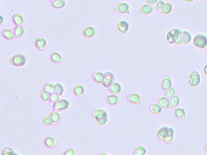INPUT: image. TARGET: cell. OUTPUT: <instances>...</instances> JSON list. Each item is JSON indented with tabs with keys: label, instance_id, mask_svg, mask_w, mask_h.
<instances>
[{
	"label": "cell",
	"instance_id": "cell-1",
	"mask_svg": "<svg viewBox=\"0 0 207 155\" xmlns=\"http://www.w3.org/2000/svg\"><path fill=\"white\" fill-rule=\"evenodd\" d=\"M167 40L170 45H181L183 43L182 31L179 29L171 30L167 34Z\"/></svg>",
	"mask_w": 207,
	"mask_h": 155
},
{
	"label": "cell",
	"instance_id": "cell-2",
	"mask_svg": "<svg viewBox=\"0 0 207 155\" xmlns=\"http://www.w3.org/2000/svg\"><path fill=\"white\" fill-rule=\"evenodd\" d=\"M92 116L100 127L104 126L108 121V115L106 111L102 109H97L92 111Z\"/></svg>",
	"mask_w": 207,
	"mask_h": 155
},
{
	"label": "cell",
	"instance_id": "cell-3",
	"mask_svg": "<svg viewBox=\"0 0 207 155\" xmlns=\"http://www.w3.org/2000/svg\"><path fill=\"white\" fill-rule=\"evenodd\" d=\"M26 57L23 54H16L11 57L10 60L11 64L13 66H23L26 63Z\"/></svg>",
	"mask_w": 207,
	"mask_h": 155
},
{
	"label": "cell",
	"instance_id": "cell-4",
	"mask_svg": "<svg viewBox=\"0 0 207 155\" xmlns=\"http://www.w3.org/2000/svg\"><path fill=\"white\" fill-rule=\"evenodd\" d=\"M193 44L197 48L204 49L207 47V37L205 35L199 34L195 36Z\"/></svg>",
	"mask_w": 207,
	"mask_h": 155
},
{
	"label": "cell",
	"instance_id": "cell-5",
	"mask_svg": "<svg viewBox=\"0 0 207 155\" xmlns=\"http://www.w3.org/2000/svg\"><path fill=\"white\" fill-rule=\"evenodd\" d=\"M114 10L117 13L129 14L130 6L126 2H120L114 7Z\"/></svg>",
	"mask_w": 207,
	"mask_h": 155
},
{
	"label": "cell",
	"instance_id": "cell-6",
	"mask_svg": "<svg viewBox=\"0 0 207 155\" xmlns=\"http://www.w3.org/2000/svg\"><path fill=\"white\" fill-rule=\"evenodd\" d=\"M70 106L69 102L65 99H61L57 101L53 105V108L54 110L57 111H63L69 108Z\"/></svg>",
	"mask_w": 207,
	"mask_h": 155
},
{
	"label": "cell",
	"instance_id": "cell-7",
	"mask_svg": "<svg viewBox=\"0 0 207 155\" xmlns=\"http://www.w3.org/2000/svg\"><path fill=\"white\" fill-rule=\"evenodd\" d=\"M129 29V23L125 20L120 21L118 23L116 27V32L118 35H121L126 34Z\"/></svg>",
	"mask_w": 207,
	"mask_h": 155
},
{
	"label": "cell",
	"instance_id": "cell-8",
	"mask_svg": "<svg viewBox=\"0 0 207 155\" xmlns=\"http://www.w3.org/2000/svg\"><path fill=\"white\" fill-rule=\"evenodd\" d=\"M200 82V78L199 73L197 71H193L191 73L189 77L188 83L191 87H195L199 85Z\"/></svg>",
	"mask_w": 207,
	"mask_h": 155
},
{
	"label": "cell",
	"instance_id": "cell-9",
	"mask_svg": "<svg viewBox=\"0 0 207 155\" xmlns=\"http://www.w3.org/2000/svg\"><path fill=\"white\" fill-rule=\"evenodd\" d=\"M97 33V30L96 28L87 26L83 30V35L86 39H91Z\"/></svg>",
	"mask_w": 207,
	"mask_h": 155
},
{
	"label": "cell",
	"instance_id": "cell-10",
	"mask_svg": "<svg viewBox=\"0 0 207 155\" xmlns=\"http://www.w3.org/2000/svg\"><path fill=\"white\" fill-rule=\"evenodd\" d=\"M172 87V80L170 76H165L163 78L162 83H161V88L162 90L163 91L168 90Z\"/></svg>",
	"mask_w": 207,
	"mask_h": 155
},
{
	"label": "cell",
	"instance_id": "cell-11",
	"mask_svg": "<svg viewBox=\"0 0 207 155\" xmlns=\"http://www.w3.org/2000/svg\"><path fill=\"white\" fill-rule=\"evenodd\" d=\"M109 91L112 94H119L122 90L121 85L117 82H112L108 87Z\"/></svg>",
	"mask_w": 207,
	"mask_h": 155
},
{
	"label": "cell",
	"instance_id": "cell-12",
	"mask_svg": "<svg viewBox=\"0 0 207 155\" xmlns=\"http://www.w3.org/2000/svg\"><path fill=\"white\" fill-rule=\"evenodd\" d=\"M127 99L130 103L135 104V105H138V104H140L142 101V97L139 94L132 93V94H130L129 95H128Z\"/></svg>",
	"mask_w": 207,
	"mask_h": 155
},
{
	"label": "cell",
	"instance_id": "cell-13",
	"mask_svg": "<svg viewBox=\"0 0 207 155\" xmlns=\"http://www.w3.org/2000/svg\"><path fill=\"white\" fill-rule=\"evenodd\" d=\"M114 80V75L110 72L106 73L105 74V77H104V80L103 82L102 83L103 86L105 88H108L110 86V85L113 82Z\"/></svg>",
	"mask_w": 207,
	"mask_h": 155
},
{
	"label": "cell",
	"instance_id": "cell-14",
	"mask_svg": "<svg viewBox=\"0 0 207 155\" xmlns=\"http://www.w3.org/2000/svg\"><path fill=\"white\" fill-rule=\"evenodd\" d=\"M1 35L7 40H12L15 37L12 29H6L1 31Z\"/></svg>",
	"mask_w": 207,
	"mask_h": 155
},
{
	"label": "cell",
	"instance_id": "cell-15",
	"mask_svg": "<svg viewBox=\"0 0 207 155\" xmlns=\"http://www.w3.org/2000/svg\"><path fill=\"white\" fill-rule=\"evenodd\" d=\"M47 45V41L44 38H37L35 40V46L39 51H43L45 49Z\"/></svg>",
	"mask_w": 207,
	"mask_h": 155
},
{
	"label": "cell",
	"instance_id": "cell-16",
	"mask_svg": "<svg viewBox=\"0 0 207 155\" xmlns=\"http://www.w3.org/2000/svg\"><path fill=\"white\" fill-rule=\"evenodd\" d=\"M73 92L78 98H82L85 94V88L82 85H77L73 88Z\"/></svg>",
	"mask_w": 207,
	"mask_h": 155
},
{
	"label": "cell",
	"instance_id": "cell-17",
	"mask_svg": "<svg viewBox=\"0 0 207 155\" xmlns=\"http://www.w3.org/2000/svg\"><path fill=\"white\" fill-rule=\"evenodd\" d=\"M12 21L15 26H22L25 24V19L21 14L15 13L12 16Z\"/></svg>",
	"mask_w": 207,
	"mask_h": 155
},
{
	"label": "cell",
	"instance_id": "cell-18",
	"mask_svg": "<svg viewBox=\"0 0 207 155\" xmlns=\"http://www.w3.org/2000/svg\"><path fill=\"white\" fill-rule=\"evenodd\" d=\"M50 115V117H51L54 125H56V124L60 123V122L61 121V117H62V115L60 112V111L55 110L53 112H52Z\"/></svg>",
	"mask_w": 207,
	"mask_h": 155
},
{
	"label": "cell",
	"instance_id": "cell-19",
	"mask_svg": "<svg viewBox=\"0 0 207 155\" xmlns=\"http://www.w3.org/2000/svg\"><path fill=\"white\" fill-rule=\"evenodd\" d=\"M158 102L163 109H168L170 106V101L167 97H160L158 100Z\"/></svg>",
	"mask_w": 207,
	"mask_h": 155
},
{
	"label": "cell",
	"instance_id": "cell-20",
	"mask_svg": "<svg viewBox=\"0 0 207 155\" xmlns=\"http://www.w3.org/2000/svg\"><path fill=\"white\" fill-rule=\"evenodd\" d=\"M120 99L116 94L110 95L106 98V103L110 106H114L119 102Z\"/></svg>",
	"mask_w": 207,
	"mask_h": 155
},
{
	"label": "cell",
	"instance_id": "cell-21",
	"mask_svg": "<svg viewBox=\"0 0 207 155\" xmlns=\"http://www.w3.org/2000/svg\"><path fill=\"white\" fill-rule=\"evenodd\" d=\"M57 144V140L54 138L53 137H47L46 138V139H45V145L47 148H52L55 147H56Z\"/></svg>",
	"mask_w": 207,
	"mask_h": 155
},
{
	"label": "cell",
	"instance_id": "cell-22",
	"mask_svg": "<svg viewBox=\"0 0 207 155\" xmlns=\"http://www.w3.org/2000/svg\"><path fill=\"white\" fill-rule=\"evenodd\" d=\"M105 74L101 72H96L92 74V78L97 84H102L103 82Z\"/></svg>",
	"mask_w": 207,
	"mask_h": 155
},
{
	"label": "cell",
	"instance_id": "cell-23",
	"mask_svg": "<svg viewBox=\"0 0 207 155\" xmlns=\"http://www.w3.org/2000/svg\"><path fill=\"white\" fill-rule=\"evenodd\" d=\"M168 127H164L160 129L158 133H157V138L159 141H163V139L165 138L167 132H168Z\"/></svg>",
	"mask_w": 207,
	"mask_h": 155
},
{
	"label": "cell",
	"instance_id": "cell-24",
	"mask_svg": "<svg viewBox=\"0 0 207 155\" xmlns=\"http://www.w3.org/2000/svg\"><path fill=\"white\" fill-rule=\"evenodd\" d=\"M153 11H154V7L150 4H145L142 6L140 8V12L143 15H148L149 13H152Z\"/></svg>",
	"mask_w": 207,
	"mask_h": 155
},
{
	"label": "cell",
	"instance_id": "cell-25",
	"mask_svg": "<svg viewBox=\"0 0 207 155\" xmlns=\"http://www.w3.org/2000/svg\"><path fill=\"white\" fill-rule=\"evenodd\" d=\"M149 111L154 115H159L162 111V108L158 103H153L149 106Z\"/></svg>",
	"mask_w": 207,
	"mask_h": 155
},
{
	"label": "cell",
	"instance_id": "cell-26",
	"mask_svg": "<svg viewBox=\"0 0 207 155\" xmlns=\"http://www.w3.org/2000/svg\"><path fill=\"white\" fill-rule=\"evenodd\" d=\"M50 60L54 63H60L63 61L61 55L58 52H52L50 55Z\"/></svg>",
	"mask_w": 207,
	"mask_h": 155
},
{
	"label": "cell",
	"instance_id": "cell-27",
	"mask_svg": "<svg viewBox=\"0 0 207 155\" xmlns=\"http://www.w3.org/2000/svg\"><path fill=\"white\" fill-rule=\"evenodd\" d=\"M176 117L180 120H183L186 117V112L182 108H177L174 110Z\"/></svg>",
	"mask_w": 207,
	"mask_h": 155
},
{
	"label": "cell",
	"instance_id": "cell-28",
	"mask_svg": "<svg viewBox=\"0 0 207 155\" xmlns=\"http://www.w3.org/2000/svg\"><path fill=\"white\" fill-rule=\"evenodd\" d=\"M52 7L55 9H61L66 5V0H55L50 2Z\"/></svg>",
	"mask_w": 207,
	"mask_h": 155
},
{
	"label": "cell",
	"instance_id": "cell-29",
	"mask_svg": "<svg viewBox=\"0 0 207 155\" xmlns=\"http://www.w3.org/2000/svg\"><path fill=\"white\" fill-rule=\"evenodd\" d=\"M14 34L16 38H20L23 36L25 33V28L22 26H16L13 29Z\"/></svg>",
	"mask_w": 207,
	"mask_h": 155
},
{
	"label": "cell",
	"instance_id": "cell-30",
	"mask_svg": "<svg viewBox=\"0 0 207 155\" xmlns=\"http://www.w3.org/2000/svg\"><path fill=\"white\" fill-rule=\"evenodd\" d=\"M174 139V130L171 128L168 129L167 134L165 138L163 139V142L166 143H170L173 141Z\"/></svg>",
	"mask_w": 207,
	"mask_h": 155
},
{
	"label": "cell",
	"instance_id": "cell-31",
	"mask_svg": "<svg viewBox=\"0 0 207 155\" xmlns=\"http://www.w3.org/2000/svg\"><path fill=\"white\" fill-rule=\"evenodd\" d=\"M51 94H52L51 93H50L48 91L45 90L44 88L43 90H41V92H40L41 99L44 102H48L50 101Z\"/></svg>",
	"mask_w": 207,
	"mask_h": 155
},
{
	"label": "cell",
	"instance_id": "cell-32",
	"mask_svg": "<svg viewBox=\"0 0 207 155\" xmlns=\"http://www.w3.org/2000/svg\"><path fill=\"white\" fill-rule=\"evenodd\" d=\"M172 4L170 2H168L166 4H165L164 6L162 9V13L163 15H168L170 13L172 9Z\"/></svg>",
	"mask_w": 207,
	"mask_h": 155
},
{
	"label": "cell",
	"instance_id": "cell-33",
	"mask_svg": "<svg viewBox=\"0 0 207 155\" xmlns=\"http://www.w3.org/2000/svg\"><path fill=\"white\" fill-rule=\"evenodd\" d=\"M146 153V148L143 145H139L134 150L135 155H145Z\"/></svg>",
	"mask_w": 207,
	"mask_h": 155
},
{
	"label": "cell",
	"instance_id": "cell-34",
	"mask_svg": "<svg viewBox=\"0 0 207 155\" xmlns=\"http://www.w3.org/2000/svg\"><path fill=\"white\" fill-rule=\"evenodd\" d=\"M180 102V96L176 95L171 97L170 101V106L171 108H176Z\"/></svg>",
	"mask_w": 207,
	"mask_h": 155
},
{
	"label": "cell",
	"instance_id": "cell-35",
	"mask_svg": "<svg viewBox=\"0 0 207 155\" xmlns=\"http://www.w3.org/2000/svg\"><path fill=\"white\" fill-rule=\"evenodd\" d=\"M183 43L185 45L189 44L191 41V34L187 31H183Z\"/></svg>",
	"mask_w": 207,
	"mask_h": 155
},
{
	"label": "cell",
	"instance_id": "cell-36",
	"mask_svg": "<svg viewBox=\"0 0 207 155\" xmlns=\"http://www.w3.org/2000/svg\"><path fill=\"white\" fill-rule=\"evenodd\" d=\"M64 92L63 87L60 83H56L54 85V92L59 94V96H61Z\"/></svg>",
	"mask_w": 207,
	"mask_h": 155
},
{
	"label": "cell",
	"instance_id": "cell-37",
	"mask_svg": "<svg viewBox=\"0 0 207 155\" xmlns=\"http://www.w3.org/2000/svg\"><path fill=\"white\" fill-rule=\"evenodd\" d=\"M177 92V90L174 88V87H171L169 90L166 91V92H165V95L166 97H167L168 98H171Z\"/></svg>",
	"mask_w": 207,
	"mask_h": 155
},
{
	"label": "cell",
	"instance_id": "cell-38",
	"mask_svg": "<svg viewBox=\"0 0 207 155\" xmlns=\"http://www.w3.org/2000/svg\"><path fill=\"white\" fill-rule=\"evenodd\" d=\"M43 125L45 126H49L53 125V122L52 120L50 115H48L44 118L43 120Z\"/></svg>",
	"mask_w": 207,
	"mask_h": 155
},
{
	"label": "cell",
	"instance_id": "cell-39",
	"mask_svg": "<svg viewBox=\"0 0 207 155\" xmlns=\"http://www.w3.org/2000/svg\"><path fill=\"white\" fill-rule=\"evenodd\" d=\"M60 96L59 94L55 93V92H53L52 94H51V97H50V101L49 102L51 103H56L57 101H59L60 100Z\"/></svg>",
	"mask_w": 207,
	"mask_h": 155
},
{
	"label": "cell",
	"instance_id": "cell-40",
	"mask_svg": "<svg viewBox=\"0 0 207 155\" xmlns=\"http://www.w3.org/2000/svg\"><path fill=\"white\" fill-rule=\"evenodd\" d=\"M45 90L47 91H48L50 93L52 94L53 92H54V85H52V83H46L44 86L43 88Z\"/></svg>",
	"mask_w": 207,
	"mask_h": 155
},
{
	"label": "cell",
	"instance_id": "cell-41",
	"mask_svg": "<svg viewBox=\"0 0 207 155\" xmlns=\"http://www.w3.org/2000/svg\"><path fill=\"white\" fill-rule=\"evenodd\" d=\"M1 154L2 155H13V151L11 148H6L3 150Z\"/></svg>",
	"mask_w": 207,
	"mask_h": 155
},
{
	"label": "cell",
	"instance_id": "cell-42",
	"mask_svg": "<svg viewBox=\"0 0 207 155\" xmlns=\"http://www.w3.org/2000/svg\"><path fill=\"white\" fill-rule=\"evenodd\" d=\"M64 155H75V152L73 148H69L64 153Z\"/></svg>",
	"mask_w": 207,
	"mask_h": 155
},
{
	"label": "cell",
	"instance_id": "cell-43",
	"mask_svg": "<svg viewBox=\"0 0 207 155\" xmlns=\"http://www.w3.org/2000/svg\"><path fill=\"white\" fill-rule=\"evenodd\" d=\"M164 5H165V3H164V2L163 1H162V0L159 1L158 2L157 5H156V9L157 10L162 9L163 8V7L164 6Z\"/></svg>",
	"mask_w": 207,
	"mask_h": 155
},
{
	"label": "cell",
	"instance_id": "cell-44",
	"mask_svg": "<svg viewBox=\"0 0 207 155\" xmlns=\"http://www.w3.org/2000/svg\"><path fill=\"white\" fill-rule=\"evenodd\" d=\"M146 1L148 4L154 5L158 1V0H146Z\"/></svg>",
	"mask_w": 207,
	"mask_h": 155
},
{
	"label": "cell",
	"instance_id": "cell-45",
	"mask_svg": "<svg viewBox=\"0 0 207 155\" xmlns=\"http://www.w3.org/2000/svg\"><path fill=\"white\" fill-rule=\"evenodd\" d=\"M204 74L206 75L207 76V64L204 66Z\"/></svg>",
	"mask_w": 207,
	"mask_h": 155
},
{
	"label": "cell",
	"instance_id": "cell-46",
	"mask_svg": "<svg viewBox=\"0 0 207 155\" xmlns=\"http://www.w3.org/2000/svg\"><path fill=\"white\" fill-rule=\"evenodd\" d=\"M185 2H193L194 0H184Z\"/></svg>",
	"mask_w": 207,
	"mask_h": 155
},
{
	"label": "cell",
	"instance_id": "cell-47",
	"mask_svg": "<svg viewBox=\"0 0 207 155\" xmlns=\"http://www.w3.org/2000/svg\"><path fill=\"white\" fill-rule=\"evenodd\" d=\"M1 24H2V21H3V17H2V15H1Z\"/></svg>",
	"mask_w": 207,
	"mask_h": 155
},
{
	"label": "cell",
	"instance_id": "cell-48",
	"mask_svg": "<svg viewBox=\"0 0 207 155\" xmlns=\"http://www.w3.org/2000/svg\"><path fill=\"white\" fill-rule=\"evenodd\" d=\"M205 151L207 152V143L205 144Z\"/></svg>",
	"mask_w": 207,
	"mask_h": 155
},
{
	"label": "cell",
	"instance_id": "cell-49",
	"mask_svg": "<svg viewBox=\"0 0 207 155\" xmlns=\"http://www.w3.org/2000/svg\"><path fill=\"white\" fill-rule=\"evenodd\" d=\"M49 1H50V2H52V1H55V0H49Z\"/></svg>",
	"mask_w": 207,
	"mask_h": 155
},
{
	"label": "cell",
	"instance_id": "cell-50",
	"mask_svg": "<svg viewBox=\"0 0 207 155\" xmlns=\"http://www.w3.org/2000/svg\"><path fill=\"white\" fill-rule=\"evenodd\" d=\"M195 1H199V0H195Z\"/></svg>",
	"mask_w": 207,
	"mask_h": 155
},
{
	"label": "cell",
	"instance_id": "cell-51",
	"mask_svg": "<svg viewBox=\"0 0 207 155\" xmlns=\"http://www.w3.org/2000/svg\"><path fill=\"white\" fill-rule=\"evenodd\" d=\"M206 51H207V50H206Z\"/></svg>",
	"mask_w": 207,
	"mask_h": 155
}]
</instances>
